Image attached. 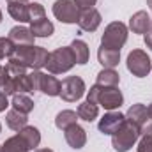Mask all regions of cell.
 <instances>
[{"label": "cell", "instance_id": "8", "mask_svg": "<svg viewBox=\"0 0 152 152\" xmlns=\"http://www.w3.org/2000/svg\"><path fill=\"white\" fill-rule=\"evenodd\" d=\"M122 103H124V96H122V92L117 87H103L101 88L97 104H101L104 110L113 112V110L122 106Z\"/></svg>", "mask_w": 152, "mask_h": 152}, {"label": "cell", "instance_id": "12", "mask_svg": "<svg viewBox=\"0 0 152 152\" xmlns=\"http://www.w3.org/2000/svg\"><path fill=\"white\" fill-rule=\"evenodd\" d=\"M129 28L134 32V34H147L151 32L152 25H151V16L147 11H138L134 12L131 18H129Z\"/></svg>", "mask_w": 152, "mask_h": 152}, {"label": "cell", "instance_id": "6", "mask_svg": "<svg viewBox=\"0 0 152 152\" xmlns=\"http://www.w3.org/2000/svg\"><path fill=\"white\" fill-rule=\"evenodd\" d=\"M85 94V81L80 76H67L60 81V97L67 103H75Z\"/></svg>", "mask_w": 152, "mask_h": 152}, {"label": "cell", "instance_id": "23", "mask_svg": "<svg viewBox=\"0 0 152 152\" xmlns=\"http://www.w3.org/2000/svg\"><path fill=\"white\" fill-rule=\"evenodd\" d=\"M28 145L27 142L20 136V134H14L11 138L5 140V143L2 145V152H28Z\"/></svg>", "mask_w": 152, "mask_h": 152}, {"label": "cell", "instance_id": "42", "mask_svg": "<svg viewBox=\"0 0 152 152\" xmlns=\"http://www.w3.org/2000/svg\"><path fill=\"white\" fill-rule=\"evenodd\" d=\"M0 152H2V145H0Z\"/></svg>", "mask_w": 152, "mask_h": 152}, {"label": "cell", "instance_id": "27", "mask_svg": "<svg viewBox=\"0 0 152 152\" xmlns=\"http://www.w3.org/2000/svg\"><path fill=\"white\" fill-rule=\"evenodd\" d=\"M120 81V75L115 69H103L97 75V85L101 87H117Z\"/></svg>", "mask_w": 152, "mask_h": 152}, {"label": "cell", "instance_id": "37", "mask_svg": "<svg viewBox=\"0 0 152 152\" xmlns=\"http://www.w3.org/2000/svg\"><path fill=\"white\" fill-rule=\"evenodd\" d=\"M34 152H53L51 149H37V151H34Z\"/></svg>", "mask_w": 152, "mask_h": 152}, {"label": "cell", "instance_id": "22", "mask_svg": "<svg viewBox=\"0 0 152 152\" xmlns=\"http://www.w3.org/2000/svg\"><path fill=\"white\" fill-rule=\"evenodd\" d=\"M71 50H73V55H75L76 64L83 66V64L88 62V46H87L85 41H81V39H75V41L71 42Z\"/></svg>", "mask_w": 152, "mask_h": 152}, {"label": "cell", "instance_id": "2", "mask_svg": "<svg viewBox=\"0 0 152 152\" xmlns=\"http://www.w3.org/2000/svg\"><path fill=\"white\" fill-rule=\"evenodd\" d=\"M75 64L76 60L71 46H62V48H57L50 53L48 62H46V69L50 75H62V73L71 71L75 67Z\"/></svg>", "mask_w": 152, "mask_h": 152}, {"label": "cell", "instance_id": "19", "mask_svg": "<svg viewBox=\"0 0 152 152\" xmlns=\"http://www.w3.org/2000/svg\"><path fill=\"white\" fill-rule=\"evenodd\" d=\"M5 122H7V126L12 129V131H21L25 126H27V122H28V118H27V115L21 113V112H18V110H9L7 112V117H5Z\"/></svg>", "mask_w": 152, "mask_h": 152}, {"label": "cell", "instance_id": "41", "mask_svg": "<svg viewBox=\"0 0 152 152\" xmlns=\"http://www.w3.org/2000/svg\"><path fill=\"white\" fill-rule=\"evenodd\" d=\"M0 131H2V124H0Z\"/></svg>", "mask_w": 152, "mask_h": 152}, {"label": "cell", "instance_id": "32", "mask_svg": "<svg viewBox=\"0 0 152 152\" xmlns=\"http://www.w3.org/2000/svg\"><path fill=\"white\" fill-rule=\"evenodd\" d=\"M96 2H97V0H75V4L80 7V11H81V9H90V7H94Z\"/></svg>", "mask_w": 152, "mask_h": 152}, {"label": "cell", "instance_id": "9", "mask_svg": "<svg viewBox=\"0 0 152 152\" xmlns=\"http://www.w3.org/2000/svg\"><path fill=\"white\" fill-rule=\"evenodd\" d=\"M101 25V12L96 7L90 9H81L80 18H78V27L85 32H94Z\"/></svg>", "mask_w": 152, "mask_h": 152}, {"label": "cell", "instance_id": "34", "mask_svg": "<svg viewBox=\"0 0 152 152\" xmlns=\"http://www.w3.org/2000/svg\"><path fill=\"white\" fill-rule=\"evenodd\" d=\"M143 41H145V46L152 50V28H151V32H147V34L143 36Z\"/></svg>", "mask_w": 152, "mask_h": 152}, {"label": "cell", "instance_id": "20", "mask_svg": "<svg viewBox=\"0 0 152 152\" xmlns=\"http://www.w3.org/2000/svg\"><path fill=\"white\" fill-rule=\"evenodd\" d=\"M78 118L85 120V122H92L97 118L99 115V106L96 103H88V101H83L80 106H78Z\"/></svg>", "mask_w": 152, "mask_h": 152}, {"label": "cell", "instance_id": "14", "mask_svg": "<svg viewBox=\"0 0 152 152\" xmlns=\"http://www.w3.org/2000/svg\"><path fill=\"white\" fill-rule=\"evenodd\" d=\"M126 118L129 120V122H133L140 131H142V127L147 124V120H149V113H147V106L145 104H142V103H136V104H133L129 110H127V113H126Z\"/></svg>", "mask_w": 152, "mask_h": 152}, {"label": "cell", "instance_id": "35", "mask_svg": "<svg viewBox=\"0 0 152 152\" xmlns=\"http://www.w3.org/2000/svg\"><path fill=\"white\" fill-rule=\"evenodd\" d=\"M7 4H28V0H5Z\"/></svg>", "mask_w": 152, "mask_h": 152}, {"label": "cell", "instance_id": "31", "mask_svg": "<svg viewBox=\"0 0 152 152\" xmlns=\"http://www.w3.org/2000/svg\"><path fill=\"white\" fill-rule=\"evenodd\" d=\"M101 88H103V87H101V85H97V83H96V85H92V87H90V90H87V101H88V103H96V104H97V99H99V92H101Z\"/></svg>", "mask_w": 152, "mask_h": 152}, {"label": "cell", "instance_id": "39", "mask_svg": "<svg viewBox=\"0 0 152 152\" xmlns=\"http://www.w3.org/2000/svg\"><path fill=\"white\" fill-rule=\"evenodd\" d=\"M0 21H2V9H0Z\"/></svg>", "mask_w": 152, "mask_h": 152}, {"label": "cell", "instance_id": "15", "mask_svg": "<svg viewBox=\"0 0 152 152\" xmlns=\"http://www.w3.org/2000/svg\"><path fill=\"white\" fill-rule=\"evenodd\" d=\"M39 90L50 97H55V96H60V81L55 78L53 75H46V73H41L39 78Z\"/></svg>", "mask_w": 152, "mask_h": 152}, {"label": "cell", "instance_id": "21", "mask_svg": "<svg viewBox=\"0 0 152 152\" xmlns=\"http://www.w3.org/2000/svg\"><path fill=\"white\" fill-rule=\"evenodd\" d=\"M30 32L34 34V37H50L55 32V27L50 20H39L36 23H30Z\"/></svg>", "mask_w": 152, "mask_h": 152}, {"label": "cell", "instance_id": "3", "mask_svg": "<svg viewBox=\"0 0 152 152\" xmlns=\"http://www.w3.org/2000/svg\"><path fill=\"white\" fill-rule=\"evenodd\" d=\"M140 138V129L126 118V122L112 134V145L117 152H127Z\"/></svg>", "mask_w": 152, "mask_h": 152}, {"label": "cell", "instance_id": "28", "mask_svg": "<svg viewBox=\"0 0 152 152\" xmlns=\"http://www.w3.org/2000/svg\"><path fill=\"white\" fill-rule=\"evenodd\" d=\"M14 50H16V46H14V42H12L11 39L9 37H0V60L11 58V57L14 55Z\"/></svg>", "mask_w": 152, "mask_h": 152}, {"label": "cell", "instance_id": "25", "mask_svg": "<svg viewBox=\"0 0 152 152\" xmlns=\"http://www.w3.org/2000/svg\"><path fill=\"white\" fill-rule=\"evenodd\" d=\"M76 120H78V113L76 112H73V110H62L60 113H57V117H55V126L58 129L66 131L69 126L78 124Z\"/></svg>", "mask_w": 152, "mask_h": 152}, {"label": "cell", "instance_id": "4", "mask_svg": "<svg viewBox=\"0 0 152 152\" xmlns=\"http://www.w3.org/2000/svg\"><path fill=\"white\" fill-rule=\"evenodd\" d=\"M126 41H127V27L122 21H112L104 28V34L101 37V48L120 51V48L126 44Z\"/></svg>", "mask_w": 152, "mask_h": 152}, {"label": "cell", "instance_id": "1", "mask_svg": "<svg viewBox=\"0 0 152 152\" xmlns=\"http://www.w3.org/2000/svg\"><path fill=\"white\" fill-rule=\"evenodd\" d=\"M50 53L42 48V46H16L14 55L11 57L12 60L23 64L25 67L39 71L41 67H46Z\"/></svg>", "mask_w": 152, "mask_h": 152}, {"label": "cell", "instance_id": "30", "mask_svg": "<svg viewBox=\"0 0 152 152\" xmlns=\"http://www.w3.org/2000/svg\"><path fill=\"white\" fill-rule=\"evenodd\" d=\"M136 152H152V134L142 136V140L138 142Z\"/></svg>", "mask_w": 152, "mask_h": 152}, {"label": "cell", "instance_id": "18", "mask_svg": "<svg viewBox=\"0 0 152 152\" xmlns=\"http://www.w3.org/2000/svg\"><path fill=\"white\" fill-rule=\"evenodd\" d=\"M18 134L27 142V145H28L30 151H34L41 143V133H39L37 127H34V126H25L21 131H18Z\"/></svg>", "mask_w": 152, "mask_h": 152}, {"label": "cell", "instance_id": "10", "mask_svg": "<svg viewBox=\"0 0 152 152\" xmlns=\"http://www.w3.org/2000/svg\"><path fill=\"white\" fill-rule=\"evenodd\" d=\"M124 122H126V115H122L120 112H115L113 110V112L104 113V117L99 120L97 127H99V131H101L103 134H113Z\"/></svg>", "mask_w": 152, "mask_h": 152}, {"label": "cell", "instance_id": "33", "mask_svg": "<svg viewBox=\"0 0 152 152\" xmlns=\"http://www.w3.org/2000/svg\"><path fill=\"white\" fill-rule=\"evenodd\" d=\"M7 106H9V103H7V96L0 94V112H5Z\"/></svg>", "mask_w": 152, "mask_h": 152}, {"label": "cell", "instance_id": "17", "mask_svg": "<svg viewBox=\"0 0 152 152\" xmlns=\"http://www.w3.org/2000/svg\"><path fill=\"white\" fill-rule=\"evenodd\" d=\"M0 94H4V96L16 94V78L9 75L7 66H0Z\"/></svg>", "mask_w": 152, "mask_h": 152}, {"label": "cell", "instance_id": "38", "mask_svg": "<svg viewBox=\"0 0 152 152\" xmlns=\"http://www.w3.org/2000/svg\"><path fill=\"white\" fill-rule=\"evenodd\" d=\"M147 4H149V5L152 7V0H147Z\"/></svg>", "mask_w": 152, "mask_h": 152}, {"label": "cell", "instance_id": "16", "mask_svg": "<svg viewBox=\"0 0 152 152\" xmlns=\"http://www.w3.org/2000/svg\"><path fill=\"white\" fill-rule=\"evenodd\" d=\"M97 60L104 69H113L120 62V51L118 50H108V48H101L97 51Z\"/></svg>", "mask_w": 152, "mask_h": 152}, {"label": "cell", "instance_id": "40", "mask_svg": "<svg viewBox=\"0 0 152 152\" xmlns=\"http://www.w3.org/2000/svg\"><path fill=\"white\" fill-rule=\"evenodd\" d=\"M151 25H152V16H151Z\"/></svg>", "mask_w": 152, "mask_h": 152}, {"label": "cell", "instance_id": "36", "mask_svg": "<svg viewBox=\"0 0 152 152\" xmlns=\"http://www.w3.org/2000/svg\"><path fill=\"white\" fill-rule=\"evenodd\" d=\"M147 113H149V120H152V103L147 106Z\"/></svg>", "mask_w": 152, "mask_h": 152}, {"label": "cell", "instance_id": "26", "mask_svg": "<svg viewBox=\"0 0 152 152\" xmlns=\"http://www.w3.org/2000/svg\"><path fill=\"white\" fill-rule=\"evenodd\" d=\"M12 108L18 110V112H21V113L28 115L34 110V101L28 96H25V94L20 92V94H14L12 96Z\"/></svg>", "mask_w": 152, "mask_h": 152}, {"label": "cell", "instance_id": "29", "mask_svg": "<svg viewBox=\"0 0 152 152\" xmlns=\"http://www.w3.org/2000/svg\"><path fill=\"white\" fill-rule=\"evenodd\" d=\"M44 18H46V11L41 4H28V21L30 23H36Z\"/></svg>", "mask_w": 152, "mask_h": 152}, {"label": "cell", "instance_id": "24", "mask_svg": "<svg viewBox=\"0 0 152 152\" xmlns=\"http://www.w3.org/2000/svg\"><path fill=\"white\" fill-rule=\"evenodd\" d=\"M7 12L20 23L28 21V4H7Z\"/></svg>", "mask_w": 152, "mask_h": 152}, {"label": "cell", "instance_id": "11", "mask_svg": "<svg viewBox=\"0 0 152 152\" xmlns=\"http://www.w3.org/2000/svg\"><path fill=\"white\" fill-rule=\"evenodd\" d=\"M64 136H66L67 145L73 147V149H81V147H85V143H87V131H85L81 126H78V124L69 126V127L64 131Z\"/></svg>", "mask_w": 152, "mask_h": 152}, {"label": "cell", "instance_id": "7", "mask_svg": "<svg viewBox=\"0 0 152 152\" xmlns=\"http://www.w3.org/2000/svg\"><path fill=\"white\" fill-rule=\"evenodd\" d=\"M53 16L60 23H78L80 18V7L75 4V0H57L53 4Z\"/></svg>", "mask_w": 152, "mask_h": 152}, {"label": "cell", "instance_id": "5", "mask_svg": "<svg viewBox=\"0 0 152 152\" xmlns=\"http://www.w3.org/2000/svg\"><path fill=\"white\" fill-rule=\"evenodd\" d=\"M127 71L136 78H145L152 71V64L149 55L143 50H133L127 55Z\"/></svg>", "mask_w": 152, "mask_h": 152}, {"label": "cell", "instance_id": "13", "mask_svg": "<svg viewBox=\"0 0 152 152\" xmlns=\"http://www.w3.org/2000/svg\"><path fill=\"white\" fill-rule=\"evenodd\" d=\"M9 39L14 46H34V34L27 27H12L9 30Z\"/></svg>", "mask_w": 152, "mask_h": 152}]
</instances>
